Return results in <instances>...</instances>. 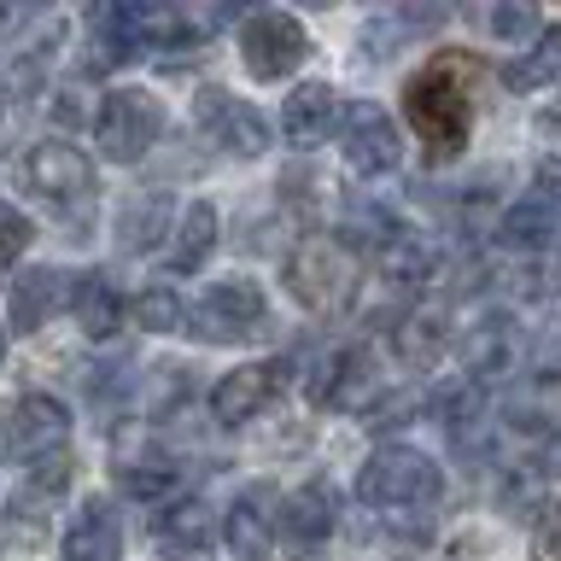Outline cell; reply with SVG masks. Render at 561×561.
<instances>
[{
  "label": "cell",
  "instance_id": "obj_1",
  "mask_svg": "<svg viewBox=\"0 0 561 561\" xmlns=\"http://www.w3.org/2000/svg\"><path fill=\"white\" fill-rule=\"evenodd\" d=\"M473 82H480V59H468V53H456V47L433 53V59L403 82V117H410V129L421 135L427 164H450V158L468 147Z\"/></svg>",
  "mask_w": 561,
  "mask_h": 561
},
{
  "label": "cell",
  "instance_id": "obj_2",
  "mask_svg": "<svg viewBox=\"0 0 561 561\" xmlns=\"http://www.w3.org/2000/svg\"><path fill=\"white\" fill-rule=\"evenodd\" d=\"M280 275H287V293L310 316H345L351 298H357V257H351L340 234H310L305 245H293Z\"/></svg>",
  "mask_w": 561,
  "mask_h": 561
},
{
  "label": "cell",
  "instance_id": "obj_3",
  "mask_svg": "<svg viewBox=\"0 0 561 561\" xmlns=\"http://www.w3.org/2000/svg\"><path fill=\"white\" fill-rule=\"evenodd\" d=\"M438 491H445L438 462L427 450H410V445H380L357 468V497L368 508H427Z\"/></svg>",
  "mask_w": 561,
  "mask_h": 561
},
{
  "label": "cell",
  "instance_id": "obj_4",
  "mask_svg": "<svg viewBox=\"0 0 561 561\" xmlns=\"http://www.w3.org/2000/svg\"><path fill=\"white\" fill-rule=\"evenodd\" d=\"M164 135V105L140 88H112L94 112V147L112 164H140L152 152V140Z\"/></svg>",
  "mask_w": 561,
  "mask_h": 561
},
{
  "label": "cell",
  "instance_id": "obj_5",
  "mask_svg": "<svg viewBox=\"0 0 561 561\" xmlns=\"http://www.w3.org/2000/svg\"><path fill=\"white\" fill-rule=\"evenodd\" d=\"M263 322H270V298H263L257 280H210L205 298L187 310V333L205 345H234V340H252V333H263Z\"/></svg>",
  "mask_w": 561,
  "mask_h": 561
},
{
  "label": "cell",
  "instance_id": "obj_6",
  "mask_svg": "<svg viewBox=\"0 0 561 561\" xmlns=\"http://www.w3.org/2000/svg\"><path fill=\"white\" fill-rule=\"evenodd\" d=\"M24 187L35 199H47L53 210H77L94 199V164H88L82 147H70V140H42V147L24 152Z\"/></svg>",
  "mask_w": 561,
  "mask_h": 561
},
{
  "label": "cell",
  "instance_id": "obj_7",
  "mask_svg": "<svg viewBox=\"0 0 561 561\" xmlns=\"http://www.w3.org/2000/svg\"><path fill=\"white\" fill-rule=\"evenodd\" d=\"M240 59L257 82H287L310 59V35L293 12H252L240 24Z\"/></svg>",
  "mask_w": 561,
  "mask_h": 561
},
{
  "label": "cell",
  "instance_id": "obj_8",
  "mask_svg": "<svg viewBox=\"0 0 561 561\" xmlns=\"http://www.w3.org/2000/svg\"><path fill=\"white\" fill-rule=\"evenodd\" d=\"M65 438H70V410L47 392L18 398L7 410V427H0V445H7V456L24 468L47 462V456H65Z\"/></svg>",
  "mask_w": 561,
  "mask_h": 561
},
{
  "label": "cell",
  "instance_id": "obj_9",
  "mask_svg": "<svg viewBox=\"0 0 561 561\" xmlns=\"http://www.w3.org/2000/svg\"><path fill=\"white\" fill-rule=\"evenodd\" d=\"M340 147L357 175H386L403 164V135H398L392 112H380L375 100H351L340 112Z\"/></svg>",
  "mask_w": 561,
  "mask_h": 561
},
{
  "label": "cell",
  "instance_id": "obj_10",
  "mask_svg": "<svg viewBox=\"0 0 561 561\" xmlns=\"http://www.w3.org/2000/svg\"><path fill=\"white\" fill-rule=\"evenodd\" d=\"M193 117H199V135L217 152H228V158H263V152H270V140H275L257 105L222 94V88H205L199 105H193Z\"/></svg>",
  "mask_w": 561,
  "mask_h": 561
},
{
  "label": "cell",
  "instance_id": "obj_11",
  "mask_svg": "<svg viewBox=\"0 0 561 561\" xmlns=\"http://www.w3.org/2000/svg\"><path fill=\"white\" fill-rule=\"evenodd\" d=\"M280 380H287V363L270 357V363H240L234 375H222L210 386V415L222 421V427H240V421H252L257 410H270Z\"/></svg>",
  "mask_w": 561,
  "mask_h": 561
},
{
  "label": "cell",
  "instance_id": "obj_12",
  "mask_svg": "<svg viewBox=\"0 0 561 561\" xmlns=\"http://www.w3.org/2000/svg\"><path fill=\"white\" fill-rule=\"evenodd\" d=\"M217 550V508L187 497V503H170L164 515L152 520V556L158 561H205Z\"/></svg>",
  "mask_w": 561,
  "mask_h": 561
},
{
  "label": "cell",
  "instance_id": "obj_13",
  "mask_svg": "<svg viewBox=\"0 0 561 561\" xmlns=\"http://www.w3.org/2000/svg\"><path fill=\"white\" fill-rule=\"evenodd\" d=\"M222 538H228V550H234L240 561L270 556V543L280 538V497H275V485H245L234 497V508H228V520H222Z\"/></svg>",
  "mask_w": 561,
  "mask_h": 561
},
{
  "label": "cell",
  "instance_id": "obj_14",
  "mask_svg": "<svg viewBox=\"0 0 561 561\" xmlns=\"http://www.w3.org/2000/svg\"><path fill=\"white\" fill-rule=\"evenodd\" d=\"M368 392H375V357H368L363 345L328 351V363L316 368V380H310V398L333 403V410H357Z\"/></svg>",
  "mask_w": 561,
  "mask_h": 561
},
{
  "label": "cell",
  "instance_id": "obj_15",
  "mask_svg": "<svg viewBox=\"0 0 561 561\" xmlns=\"http://www.w3.org/2000/svg\"><path fill=\"white\" fill-rule=\"evenodd\" d=\"M333 117H340L333 88L328 82H305V88H293V94H287V105H280V140H287L293 152H310V147H322V140H328Z\"/></svg>",
  "mask_w": 561,
  "mask_h": 561
},
{
  "label": "cell",
  "instance_id": "obj_16",
  "mask_svg": "<svg viewBox=\"0 0 561 561\" xmlns=\"http://www.w3.org/2000/svg\"><path fill=\"white\" fill-rule=\"evenodd\" d=\"M333 526H340V491L328 480H310L293 497H280V538L287 543H322Z\"/></svg>",
  "mask_w": 561,
  "mask_h": 561
},
{
  "label": "cell",
  "instance_id": "obj_17",
  "mask_svg": "<svg viewBox=\"0 0 561 561\" xmlns=\"http://www.w3.org/2000/svg\"><path fill=\"white\" fill-rule=\"evenodd\" d=\"M556 234H561V210L543 199V193H520V199L503 210V222H497V240L508 245V252H520V257L550 252Z\"/></svg>",
  "mask_w": 561,
  "mask_h": 561
},
{
  "label": "cell",
  "instance_id": "obj_18",
  "mask_svg": "<svg viewBox=\"0 0 561 561\" xmlns=\"http://www.w3.org/2000/svg\"><path fill=\"white\" fill-rule=\"evenodd\" d=\"M59 305H70V275H59V270H24L7 293V316L18 333L47 328V316Z\"/></svg>",
  "mask_w": 561,
  "mask_h": 561
},
{
  "label": "cell",
  "instance_id": "obj_19",
  "mask_svg": "<svg viewBox=\"0 0 561 561\" xmlns=\"http://www.w3.org/2000/svg\"><path fill=\"white\" fill-rule=\"evenodd\" d=\"M117 556H123L117 508L105 497H88L77 508V520H70V533H65V561H117Z\"/></svg>",
  "mask_w": 561,
  "mask_h": 561
},
{
  "label": "cell",
  "instance_id": "obj_20",
  "mask_svg": "<svg viewBox=\"0 0 561 561\" xmlns=\"http://www.w3.org/2000/svg\"><path fill=\"white\" fill-rule=\"evenodd\" d=\"M70 316L82 322L88 340H112V333L123 328V293H117V280L105 275V270H88L70 280Z\"/></svg>",
  "mask_w": 561,
  "mask_h": 561
},
{
  "label": "cell",
  "instance_id": "obj_21",
  "mask_svg": "<svg viewBox=\"0 0 561 561\" xmlns=\"http://www.w3.org/2000/svg\"><path fill=\"white\" fill-rule=\"evenodd\" d=\"M210 252H217V205L193 199L170 228V257L164 263H170V275H193V270H205Z\"/></svg>",
  "mask_w": 561,
  "mask_h": 561
},
{
  "label": "cell",
  "instance_id": "obj_22",
  "mask_svg": "<svg viewBox=\"0 0 561 561\" xmlns=\"http://www.w3.org/2000/svg\"><path fill=\"white\" fill-rule=\"evenodd\" d=\"M170 228H175V205H170V193H147V199L135 193V199L117 210V245H123L129 257L152 252V245L164 240Z\"/></svg>",
  "mask_w": 561,
  "mask_h": 561
},
{
  "label": "cell",
  "instance_id": "obj_23",
  "mask_svg": "<svg viewBox=\"0 0 561 561\" xmlns=\"http://www.w3.org/2000/svg\"><path fill=\"white\" fill-rule=\"evenodd\" d=\"M515 363V322H508L503 310H491L480 316V322L468 328V340H462V368L468 375H503V368Z\"/></svg>",
  "mask_w": 561,
  "mask_h": 561
},
{
  "label": "cell",
  "instance_id": "obj_24",
  "mask_svg": "<svg viewBox=\"0 0 561 561\" xmlns=\"http://www.w3.org/2000/svg\"><path fill=\"white\" fill-rule=\"evenodd\" d=\"M450 345V310L445 305H427V310H415V316H403V328H398V357L410 363V368H433V357Z\"/></svg>",
  "mask_w": 561,
  "mask_h": 561
},
{
  "label": "cell",
  "instance_id": "obj_25",
  "mask_svg": "<svg viewBox=\"0 0 561 561\" xmlns=\"http://www.w3.org/2000/svg\"><path fill=\"white\" fill-rule=\"evenodd\" d=\"M561 77V24H550V30H538V42L520 53L515 65L503 70V82L515 88V94H533V88H550Z\"/></svg>",
  "mask_w": 561,
  "mask_h": 561
},
{
  "label": "cell",
  "instance_id": "obj_26",
  "mask_svg": "<svg viewBox=\"0 0 561 561\" xmlns=\"http://www.w3.org/2000/svg\"><path fill=\"white\" fill-rule=\"evenodd\" d=\"M438 270V252L421 234H398L380 245V275L392 280V287H427Z\"/></svg>",
  "mask_w": 561,
  "mask_h": 561
},
{
  "label": "cell",
  "instance_id": "obj_27",
  "mask_svg": "<svg viewBox=\"0 0 561 561\" xmlns=\"http://www.w3.org/2000/svg\"><path fill=\"white\" fill-rule=\"evenodd\" d=\"M175 485H182V473H175L164 456H147V462H123L117 468V491L129 503H158V497H170Z\"/></svg>",
  "mask_w": 561,
  "mask_h": 561
},
{
  "label": "cell",
  "instance_id": "obj_28",
  "mask_svg": "<svg viewBox=\"0 0 561 561\" xmlns=\"http://www.w3.org/2000/svg\"><path fill=\"white\" fill-rule=\"evenodd\" d=\"M129 316H135L140 333H175V328H187V305L175 298V287H147L129 305Z\"/></svg>",
  "mask_w": 561,
  "mask_h": 561
},
{
  "label": "cell",
  "instance_id": "obj_29",
  "mask_svg": "<svg viewBox=\"0 0 561 561\" xmlns=\"http://www.w3.org/2000/svg\"><path fill=\"white\" fill-rule=\"evenodd\" d=\"M30 240H35V228H30V217H24V210L0 205V275H7L12 263L30 252Z\"/></svg>",
  "mask_w": 561,
  "mask_h": 561
},
{
  "label": "cell",
  "instance_id": "obj_30",
  "mask_svg": "<svg viewBox=\"0 0 561 561\" xmlns=\"http://www.w3.org/2000/svg\"><path fill=\"white\" fill-rule=\"evenodd\" d=\"M427 410V398L421 392H398V398H375L368 403V427H403L410 415Z\"/></svg>",
  "mask_w": 561,
  "mask_h": 561
},
{
  "label": "cell",
  "instance_id": "obj_31",
  "mask_svg": "<svg viewBox=\"0 0 561 561\" xmlns=\"http://www.w3.org/2000/svg\"><path fill=\"white\" fill-rule=\"evenodd\" d=\"M491 35L497 42H526V35H538V12L533 7H491Z\"/></svg>",
  "mask_w": 561,
  "mask_h": 561
},
{
  "label": "cell",
  "instance_id": "obj_32",
  "mask_svg": "<svg viewBox=\"0 0 561 561\" xmlns=\"http://www.w3.org/2000/svg\"><path fill=\"white\" fill-rule=\"evenodd\" d=\"M533 561H561V503H550L533 526Z\"/></svg>",
  "mask_w": 561,
  "mask_h": 561
},
{
  "label": "cell",
  "instance_id": "obj_33",
  "mask_svg": "<svg viewBox=\"0 0 561 561\" xmlns=\"http://www.w3.org/2000/svg\"><path fill=\"white\" fill-rule=\"evenodd\" d=\"M526 280V298H550V293H561V257H550V263H543V270H533V275H520Z\"/></svg>",
  "mask_w": 561,
  "mask_h": 561
},
{
  "label": "cell",
  "instance_id": "obj_34",
  "mask_svg": "<svg viewBox=\"0 0 561 561\" xmlns=\"http://www.w3.org/2000/svg\"><path fill=\"white\" fill-rule=\"evenodd\" d=\"M543 473H561V433L550 438V450H543Z\"/></svg>",
  "mask_w": 561,
  "mask_h": 561
},
{
  "label": "cell",
  "instance_id": "obj_35",
  "mask_svg": "<svg viewBox=\"0 0 561 561\" xmlns=\"http://www.w3.org/2000/svg\"><path fill=\"white\" fill-rule=\"evenodd\" d=\"M543 129H561V105H556V112H543Z\"/></svg>",
  "mask_w": 561,
  "mask_h": 561
},
{
  "label": "cell",
  "instance_id": "obj_36",
  "mask_svg": "<svg viewBox=\"0 0 561 561\" xmlns=\"http://www.w3.org/2000/svg\"><path fill=\"white\" fill-rule=\"evenodd\" d=\"M0 357H7V328H0Z\"/></svg>",
  "mask_w": 561,
  "mask_h": 561
}]
</instances>
